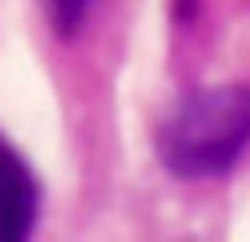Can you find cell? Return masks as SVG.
I'll return each mask as SVG.
<instances>
[{"label": "cell", "instance_id": "obj_1", "mask_svg": "<svg viewBox=\"0 0 250 242\" xmlns=\"http://www.w3.org/2000/svg\"><path fill=\"white\" fill-rule=\"evenodd\" d=\"M250 145V88L220 84L189 93L158 132L163 168L180 181H207L229 172Z\"/></svg>", "mask_w": 250, "mask_h": 242}, {"label": "cell", "instance_id": "obj_2", "mask_svg": "<svg viewBox=\"0 0 250 242\" xmlns=\"http://www.w3.org/2000/svg\"><path fill=\"white\" fill-rule=\"evenodd\" d=\"M40 216V185L22 154L0 137V238H26Z\"/></svg>", "mask_w": 250, "mask_h": 242}, {"label": "cell", "instance_id": "obj_3", "mask_svg": "<svg viewBox=\"0 0 250 242\" xmlns=\"http://www.w3.org/2000/svg\"><path fill=\"white\" fill-rule=\"evenodd\" d=\"M88 4H92V0H48V9H53V22H57V31H75V26L83 22Z\"/></svg>", "mask_w": 250, "mask_h": 242}]
</instances>
